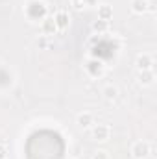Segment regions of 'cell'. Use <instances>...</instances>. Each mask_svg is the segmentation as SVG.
I'll return each mask as SVG.
<instances>
[{"label": "cell", "mask_w": 157, "mask_h": 159, "mask_svg": "<svg viewBox=\"0 0 157 159\" xmlns=\"http://www.w3.org/2000/svg\"><path fill=\"white\" fill-rule=\"evenodd\" d=\"M131 154H133L135 159L146 157V156L150 154V144H148L146 141H137V143L131 146Z\"/></svg>", "instance_id": "obj_1"}, {"label": "cell", "mask_w": 157, "mask_h": 159, "mask_svg": "<svg viewBox=\"0 0 157 159\" xmlns=\"http://www.w3.org/2000/svg\"><path fill=\"white\" fill-rule=\"evenodd\" d=\"M28 15L32 17V19H39V17H44L46 15V7H44V4L43 2H30V6H28Z\"/></svg>", "instance_id": "obj_2"}, {"label": "cell", "mask_w": 157, "mask_h": 159, "mask_svg": "<svg viewBox=\"0 0 157 159\" xmlns=\"http://www.w3.org/2000/svg\"><path fill=\"white\" fill-rule=\"evenodd\" d=\"M92 137L96 141H107L109 139V128L105 124H98L94 129H92Z\"/></svg>", "instance_id": "obj_3"}, {"label": "cell", "mask_w": 157, "mask_h": 159, "mask_svg": "<svg viewBox=\"0 0 157 159\" xmlns=\"http://www.w3.org/2000/svg\"><path fill=\"white\" fill-rule=\"evenodd\" d=\"M152 65H154V63H152V57H150L148 54H142V56L137 57V67H139L141 70H150Z\"/></svg>", "instance_id": "obj_4"}, {"label": "cell", "mask_w": 157, "mask_h": 159, "mask_svg": "<svg viewBox=\"0 0 157 159\" xmlns=\"http://www.w3.org/2000/svg\"><path fill=\"white\" fill-rule=\"evenodd\" d=\"M56 30H57L56 20L50 19V17H46V19L43 20V32H44V34H56Z\"/></svg>", "instance_id": "obj_5"}, {"label": "cell", "mask_w": 157, "mask_h": 159, "mask_svg": "<svg viewBox=\"0 0 157 159\" xmlns=\"http://www.w3.org/2000/svg\"><path fill=\"white\" fill-rule=\"evenodd\" d=\"M131 9L135 13H144L148 9V2L146 0H131Z\"/></svg>", "instance_id": "obj_6"}, {"label": "cell", "mask_w": 157, "mask_h": 159, "mask_svg": "<svg viewBox=\"0 0 157 159\" xmlns=\"http://www.w3.org/2000/svg\"><path fill=\"white\" fill-rule=\"evenodd\" d=\"M111 17H113V9H111L109 6H102V7L98 9V19H100V20H107V22H109Z\"/></svg>", "instance_id": "obj_7"}, {"label": "cell", "mask_w": 157, "mask_h": 159, "mask_svg": "<svg viewBox=\"0 0 157 159\" xmlns=\"http://www.w3.org/2000/svg\"><path fill=\"white\" fill-rule=\"evenodd\" d=\"M56 26L57 28H65L67 24H69V15L65 13V11H57V15H56Z\"/></svg>", "instance_id": "obj_8"}, {"label": "cell", "mask_w": 157, "mask_h": 159, "mask_svg": "<svg viewBox=\"0 0 157 159\" xmlns=\"http://www.w3.org/2000/svg\"><path fill=\"white\" fill-rule=\"evenodd\" d=\"M87 70H89L92 76H100V74H102V63H100V61H91V63L87 65Z\"/></svg>", "instance_id": "obj_9"}, {"label": "cell", "mask_w": 157, "mask_h": 159, "mask_svg": "<svg viewBox=\"0 0 157 159\" xmlns=\"http://www.w3.org/2000/svg\"><path fill=\"white\" fill-rule=\"evenodd\" d=\"M78 124L81 128L91 126V124H92V115H91V113H81V115H78Z\"/></svg>", "instance_id": "obj_10"}, {"label": "cell", "mask_w": 157, "mask_h": 159, "mask_svg": "<svg viewBox=\"0 0 157 159\" xmlns=\"http://www.w3.org/2000/svg\"><path fill=\"white\" fill-rule=\"evenodd\" d=\"M139 80H141V83L150 85V83L154 81V72H152V70H142V72L139 74Z\"/></svg>", "instance_id": "obj_11"}, {"label": "cell", "mask_w": 157, "mask_h": 159, "mask_svg": "<svg viewBox=\"0 0 157 159\" xmlns=\"http://www.w3.org/2000/svg\"><path fill=\"white\" fill-rule=\"evenodd\" d=\"M118 94V89L117 87H113V85H107L105 89H104V96L107 98V100H115Z\"/></svg>", "instance_id": "obj_12"}, {"label": "cell", "mask_w": 157, "mask_h": 159, "mask_svg": "<svg viewBox=\"0 0 157 159\" xmlns=\"http://www.w3.org/2000/svg\"><path fill=\"white\" fill-rule=\"evenodd\" d=\"M92 28H94L96 32H105V30L109 28V22H107V20H100V19H98V20L92 24Z\"/></svg>", "instance_id": "obj_13"}, {"label": "cell", "mask_w": 157, "mask_h": 159, "mask_svg": "<svg viewBox=\"0 0 157 159\" xmlns=\"http://www.w3.org/2000/svg\"><path fill=\"white\" fill-rule=\"evenodd\" d=\"M92 159H109V156H107L105 152H96V154L92 156Z\"/></svg>", "instance_id": "obj_14"}, {"label": "cell", "mask_w": 157, "mask_h": 159, "mask_svg": "<svg viewBox=\"0 0 157 159\" xmlns=\"http://www.w3.org/2000/svg\"><path fill=\"white\" fill-rule=\"evenodd\" d=\"M6 156H7V150L4 144H0V159H6Z\"/></svg>", "instance_id": "obj_15"}, {"label": "cell", "mask_w": 157, "mask_h": 159, "mask_svg": "<svg viewBox=\"0 0 157 159\" xmlns=\"http://www.w3.org/2000/svg\"><path fill=\"white\" fill-rule=\"evenodd\" d=\"M85 6V0H74V7H78V9H81Z\"/></svg>", "instance_id": "obj_16"}]
</instances>
